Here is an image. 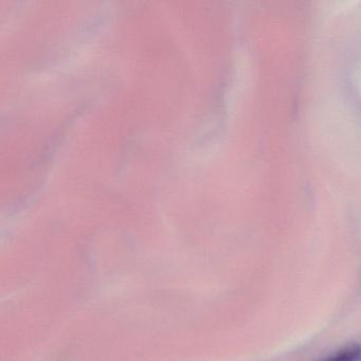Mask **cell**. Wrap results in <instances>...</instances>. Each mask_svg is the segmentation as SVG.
Instances as JSON below:
<instances>
[{
	"mask_svg": "<svg viewBox=\"0 0 361 361\" xmlns=\"http://www.w3.org/2000/svg\"><path fill=\"white\" fill-rule=\"evenodd\" d=\"M318 361H361V343L352 342Z\"/></svg>",
	"mask_w": 361,
	"mask_h": 361,
	"instance_id": "obj_1",
	"label": "cell"
}]
</instances>
